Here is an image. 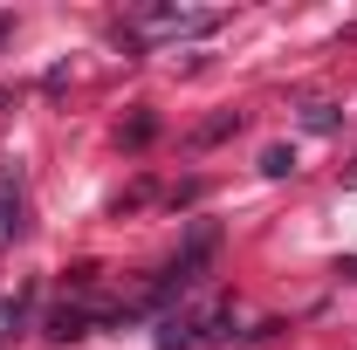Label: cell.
Here are the masks:
<instances>
[{
	"label": "cell",
	"mask_w": 357,
	"mask_h": 350,
	"mask_svg": "<svg viewBox=\"0 0 357 350\" xmlns=\"http://www.w3.org/2000/svg\"><path fill=\"white\" fill-rule=\"evenodd\" d=\"M96 323H103V309H89V303H62V309H48L42 337H55V344H76V337H89Z\"/></svg>",
	"instance_id": "1"
},
{
	"label": "cell",
	"mask_w": 357,
	"mask_h": 350,
	"mask_svg": "<svg viewBox=\"0 0 357 350\" xmlns=\"http://www.w3.org/2000/svg\"><path fill=\"white\" fill-rule=\"evenodd\" d=\"M137 21L165 35H213V14H192V7H137Z\"/></svg>",
	"instance_id": "2"
},
{
	"label": "cell",
	"mask_w": 357,
	"mask_h": 350,
	"mask_svg": "<svg viewBox=\"0 0 357 350\" xmlns=\"http://www.w3.org/2000/svg\"><path fill=\"white\" fill-rule=\"evenodd\" d=\"M14 234H21V192L0 185V241H14Z\"/></svg>",
	"instance_id": "3"
},
{
	"label": "cell",
	"mask_w": 357,
	"mask_h": 350,
	"mask_svg": "<svg viewBox=\"0 0 357 350\" xmlns=\"http://www.w3.org/2000/svg\"><path fill=\"white\" fill-rule=\"evenodd\" d=\"M261 172L268 178H289V172H296V151H289V144H268V151H261Z\"/></svg>",
	"instance_id": "4"
},
{
	"label": "cell",
	"mask_w": 357,
	"mask_h": 350,
	"mask_svg": "<svg viewBox=\"0 0 357 350\" xmlns=\"http://www.w3.org/2000/svg\"><path fill=\"white\" fill-rule=\"evenodd\" d=\"M303 124H310V131H337V103H323V96H316L310 110H303Z\"/></svg>",
	"instance_id": "5"
},
{
	"label": "cell",
	"mask_w": 357,
	"mask_h": 350,
	"mask_svg": "<svg viewBox=\"0 0 357 350\" xmlns=\"http://www.w3.org/2000/svg\"><path fill=\"white\" fill-rule=\"evenodd\" d=\"M227 131H241V117H213V124H206V131H199V144H220Z\"/></svg>",
	"instance_id": "6"
},
{
	"label": "cell",
	"mask_w": 357,
	"mask_h": 350,
	"mask_svg": "<svg viewBox=\"0 0 357 350\" xmlns=\"http://www.w3.org/2000/svg\"><path fill=\"white\" fill-rule=\"evenodd\" d=\"M7 35H14V14H0V42H7Z\"/></svg>",
	"instance_id": "7"
},
{
	"label": "cell",
	"mask_w": 357,
	"mask_h": 350,
	"mask_svg": "<svg viewBox=\"0 0 357 350\" xmlns=\"http://www.w3.org/2000/svg\"><path fill=\"white\" fill-rule=\"evenodd\" d=\"M337 275H351V282H357V261H344V268H337Z\"/></svg>",
	"instance_id": "8"
}]
</instances>
